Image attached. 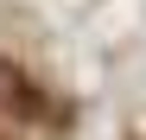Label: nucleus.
<instances>
[{
  "mask_svg": "<svg viewBox=\"0 0 146 140\" xmlns=\"http://www.w3.org/2000/svg\"><path fill=\"white\" fill-rule=\"evenodd\" d=\"M0 115H13V121H44V89L13 57H0Z\"/></svg>",
  "mask_w": 146,
  "mask_h": 140,
  "instance_id": "nucleus-1",
  "label": "nucleus"
},
{
  "mask_svg": "<svg viewBox=\"0 0 146 140\" xmlns=\"http://www.w3.org/2000/svg\"><path fill=\"white\" fill-rule=\"evenodd\" d=\"M0 140H7V134H0Z\"/></svg>",
  "mask_w": 146,
  "mask_h": 140,
  "instance_id": "nucleus-2",
  "label": "nucleus"
}]
</instances>
